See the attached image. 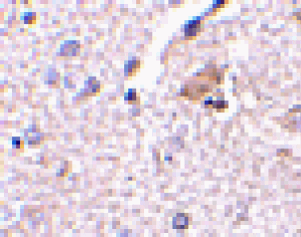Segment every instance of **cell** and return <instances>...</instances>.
I'll return each mask as SVG.
<instances>
[{
	"instance_id": "obj_1",
	"label": "cell",
	"mask_w": 301,
	"mask_h": 237,
	"mask_svg": "<svg viewBox=\"0 0 301 237\" xmlns=\"http://www.w3.org/2000/svg\"><path fill=\"white\" fill-rule=\"evenodd\" d=\"M81 45L78 41L67 40L61 45L59 54L63 57H76L80 54Z\"/></svg>"
},
{
	"instance_id": "obj_2",
	"label": "cell",
	"mask_w": 301,
	"mask_h": 237,
	"mask_svg": "<svg viewBox=\"0 0 301 237\" xmlns=\"http://www.w3.org/2000/svg\"><path fill=\"white\" fill-rule=\"evenodd\" d=\"M173 228L174 229H187L188 228V217L187 215L178 213L176 217L173 218Z\"/></svg>"
},
{
	"instance_id": "obj_3",
	"label": "cell",
	"mask_w": 301,
	"mask_h": 237,
	"mask_svg": "<svg viewBox=\"0 0 301 237\" xmlns=\"http://www.w3.org/2000/svg\"><path fill=\"white\" fill-rule=\"evenodd\" d=\"M85 85H86V90H85L89 91L92 94H97L100 91V82H97L96 77H89V80L87 82H85Z\"/></svg>"
},
{
	"instance_id": "obj_4",
	"label": "cell",
	"mask_w": 301,
	"mask_h": 237,
	"mask_svg": "<svg viewBox=\"0 0 301 237\" xmlns=\"http://www.w3.org/2000/svg\"><path fill=\"white\" fill-rule=\"evenodd\" d=\"M23 23L26 25H32L36 23V13L26 12L22 16Z\"/></svg>"
},
{
	"instance_id": "obj_5",
	"label": "cell",
	"mask_w": 301,
	"mask_h": 237,
	"mask_svg": "<svg viewBox=\"0 0 301 237\" xmlns=\"http://www.w3.org/2000/svg\"><path fill=\"white\" fill-rule=\"evenodd\" d=\"M136 98H137V93L135 90H134V89H130V90H128V92H127V93H125V101H127V102H128L131 103V104L135 102L136 101Z\"/></svg>"
},
{
	"instance_id": "obj_6",
	"label": "cell",
	"mask_w": 301,
	"mask_h": 237,
	"mask_svg": "<svg viewBox=\"0 0 301 237\" xmlns=\"http://www.w3.org/2000/svg\"><path fill=\"white\" fill-rule=\"evenodd\" d=\"M12 145L15 149H20L22 147V141L20 140L19 137H13L12 138Z\"/></svg>"
}]
</instances>
